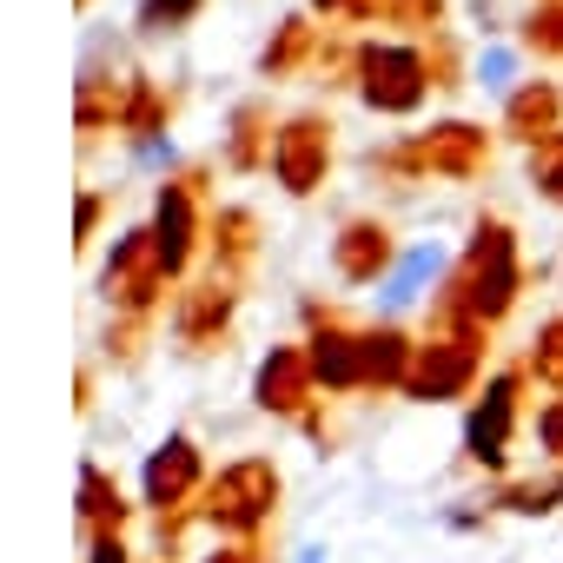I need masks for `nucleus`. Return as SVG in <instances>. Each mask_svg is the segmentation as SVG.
<instances>
[{"instance_id": "9b49d317", "label": "nucleus", "mask_w": 563, "mask_h": 563, "mask_svg": "<svg viewBox=\"0 0 563 563\" xmlns=\"http://www.w3.org/2000/svg\"><path fill=\"white\" fill-rule=\"evenodd\" d=\"M126 87H133V80H107V74H87V80H80V126H87V133H100V126L126 120Z\"/></svg>"}, {"instance_id": "dca6fc26", "label": "nucleus", "mask_w": 563, "mask_h": 563, "mask_svg": "<svg viewBox=\"0 0 563 563\" xmlns=\"http://www.w3.org/2000/svg\"><path fill=\"white\" fill-rule=\"evenodd\" d=\"M530 179H537V192H543V199H556V206H563V133H556V140H543V146H530Z\"/></svg>"}, {"instance_id": "2eb2a0df", "label": "nucleus", "mask_w": 563, "mask_h": 563, "mask_svg": "<svg viewBox=\"0 0 563 563\" xmlns=\"http://www.w3.org/2000/svg\"><path fill=\"white\" fill-rule=\"evenodd\" d=\"M206 0H140V34H179L186 21H199Z\"/></svg>"}, {"instance_id": "423d86ee", "label": "nucleus", "mask_w": 563, "mask_h": 563, "mask_svg": "<svg viewBox=\"0 0 563 563\" xmlns=\"http://www.w3.org/2000/svg\"><path fill=\"white\" fill-rule=\"evenodd\" d=\"M192 239H199V212H192V186L173 179L159 186V225H153V245H159V265L179 272L192 258Z\"/></svg>"}, {"instance_id": "20e7f679", "label": "nucleus", "mask_w": 563, "mask_h": 563, "mask_svg": "<svg viewBox=\"0 0 563 563\" xmlns=\"http://www.w3.org/2000/svg\"><path fill=\"white\" fill-rule=\"evenodd\" d=\"M385 166H424V173H444V179H471V173L490 166V133L471 126V120H444L424 140H411L405 153H391Z\"/></svg>"}, {"instance_id": "9d476101", "label": "nucleus", "mask_w": 563, "mask_h": 563, "mask_svg": "<svg viewBox=\"0 0 563 563\" xmlns=\"http://www.w3.org/2000/svg\"><path fill=\"white\" fill-rule=\"evenodd\" d=\"M272 120H265V107L258 100H245L239 113H232V146H225V159L245 173V166H258V159H272Z\"/></svg>"}, {"instance_id": "f8f14e48", "label": "nucleus", "mask_w": 563, "mask_h": 563, "mask_svg": "<svg viewBox=\"0 0 563 563\" xmlns=\"http://www.w3.org/2000/svg\"><path fill=\"white\" fill-rule=\"evenodd\" d=\"M517 41L537 60H563V0H537V8L517 21Z\"/></svg>"}, {"instance_id": "1a4fd4ad", "label": "nucleus", "mask_w": 563, "mask_h": 563, "mask_svg": "<svg viewBox=\"0 0 563 563\" xmlns=\"http://www.w3.org/2000/svg\"><path fill=\"white\" fill-rule=\"evenodd\" d=\"M471 372H477V352L444 339V345H424V352H418V372H411V385H418V391H431V398H444V391H457Z\"/></svg>"}, {"instance_id": "0eeeda50", "label": "nucleus", "mask_w": 563, "mask_h": 563, "mask_svg": "<svg viewBox=\"0 0 563 563\" xmlns=\"http://www.w3.org/2000/svg\"><path fill=\"white\" fill-rule=\"evenodd\" d=\"M306 60H319V27H312L306 14H286V21H278V34L265 41L258 67H265V80H286V74H299Z\"/></svg>"}, {"instance_id": "f03ea898", "label": "nucleus", "mask_w": 563, "mask_h": 563, "mask_svg": "<svg viewBox=\"0 0 563 563\" xmlns=\"http://www.w3.org/2000/svg\"><path fill=\"white\" fill-rule=\"evenodd\" d=\"M517 239L504 219H484L471 252H464V272H457V286H451V306L471 312V319H504L510 299H517Z\"/></svg>"}, {"instance_id": "39448f33", "label": "nucleus", "mask_w": 563, "mask_h": 563, "mask_svg": "<svg viewBox=\"0 0 563 563\" xmlns=\"http://www.w3.org/2000/svg\"><path fill=\"white\" fill-rule=\"evenodd\" d=\"M504 133L523 140V146H543L563 133V93L550 80H523L510 100H504Z\"/></svg>"}, {"instance_id": "a211bd4d", "label": "nucleus", "mask_w": 563, "mask_h": 563, "mask_svg": "<svg viewBox=\"0 0 563 563\" xmlns=\"http://www.w3.org/2000/svg\"><path fill=\"white\" fill-rule=\"evenodd\" d=\"M93 225H100V192L80 199V239H93Z\"/></svg>"}, {"instance_id": "f3484780", "label": "nucleus", "mask_w": 563, "mask_h": 563, "mask_svg": "<svg viewBox=\"0 0 563 563\" xmlns=\"http://www.w3.org/2000/svg\"><path fill=\"white\" fill-rule=\"evenodd\" d=\"M312 14L325 27H365V21H385V0H312Z\"/></svg>"}, {"instance_id": "6e6552de", "label": "nucleus", "mask_w": 563, "mask_h": 563, "mask_svg": "<svg viewBox=\"0 0 563 563\" xmlns=\"http://www.w3.org/2000/svg\"><path fill=\"white\" fill-rule=\"evenodd\" d=\"M385 265H391V232L378 219H352L339 232V272L345 278H378Z\"/></svg>"}, {"instance_id": "6ab92c4d", "label": "nucleus", "mask_w": 563, "mask_h": 563, "mask_svg": "<svg viewBox=\"0 0 563 563\" xmlns=\"http://www.w3.org/2000/svg\"><path fill=\"white\" fill-rule=\"evenodd\" d=\"M74 8H80V14H87V8H93V0H74Z\"/></svg>"}, {"instance_id": "f257e3e1", "label": "nucleus", "mask_w": 563, "mask_h": 563, "mask_svg": "<svg viewBox=\"0 0 563 563\" xmlns=\"http://www.w3.org/2000/svg\"><path fill=\"white\" fill-rule=\"evenodd\" d=\"M352 87L372 113H418L438 87V54L431 41H365L352 47Z\"/></svg>"}, {"instance_id": "ddd939ff", "label": "nucleus", "mask_w": 563, "mask_h": 563, "mask_svg": "<svg viewBox=\"0 0 563 563\" xmlns=\"http://www.w3.org/2000/svg\"><path fill=\"white\" fill-rule=\"evenodd\" d=\"M166 113H173V100H166L146 74H133V87H126V120H120V126L140 133V140H153V133L166 126Z\"/></svg>"}, {"instance_id": "4468645a", "label": "nucleus", "mask_w": 563, "mask_h": 563, "mask_svg": "<svg viewBox=\"0 0 563 563\" xmlns=\"http://www.w3.org/2000/svg\"><path fill=\"white\" fill-rule=\"evenodd\" d=\"M385 21H391V27H411L418 41H431V34H444V21H451V0H385Z\"/></svg>"}, {"instance_id": "7ed1b4c3", "label": "nucleus", "mask_w": 563, "mask_h": 563, "mask_svg": "<svg viewBox=\"0 0 563 563\" xmlns=\"http://www.w3.org/2000/svg\"><path fill=\"white\" fill-rule=\"evenodd\" d=\"M272 173L299 199L319 192L325 173H332V120L325 113H292L286 126H278V140H272Z\"/></svg>"}]
</instances>
